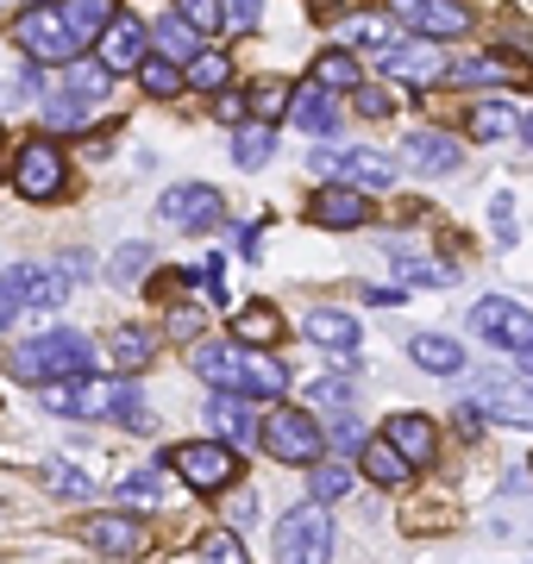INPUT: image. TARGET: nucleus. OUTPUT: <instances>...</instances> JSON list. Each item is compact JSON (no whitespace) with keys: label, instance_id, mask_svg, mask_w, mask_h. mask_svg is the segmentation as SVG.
Listing matches in <instances>:
<instances>
[{"label":"nucleus","instance_id":"nucleus-23","mask_svg":"<svg viewBox=\"0 0 533 564\" xmlns=\"http://www.w3.org/2000/svg\"><path fill=\"white\" fill-rule=\"evenodd\" d=\"M69 295H76V282L63 276V263H20V302H25V307L57 314Z\"/></svg>","mask_w":533,"mask_h":564},{"label":"nucleus","instance_id":"nucleus-8","mask_svg":"<svg viewBox=\"0 0 533 564\" xmlns=\"http://www.w3.org/2000/svg\"><path fill=\"white\" fill-rule=\"evenodd\" d=\"M471 333L502 351H533V307H521L514 295H483L471 307Z\"/></svg>","mask_w":533,"mask_h":564},{"label":"nucleus","instance_id":"nucleus-52","mask_svg":"<svg viewBox=\"0 0 533 564\" xmlns=\"http://www.w3.org/2000/svg\"><path fill=\"white\" fill-rule=\"evenodd\" d=\"M226 527H232V533H251V527H258V496H232V502H226Z\"/></svg>","mask_w":533,"mask_h":564},{"label":"nucleus","instance_id":"nucleus-29","mask_svg":"<svg viewBox=\"0 0 533 564\" xmlns=\"http://www.w3.org/2000/svg\"><path fill=\"white\" fill-rule=\"evenodd\" d=\"M483 408H490L496 421H509V426H533V377H514V383H490Z\"/></svg>","mask_w":533,"mask_h":564},{"label":"nucleus","instance_id":"nucleus-38","mask_svg":"<svg viewBox=\"0 0 533 564\" xmlns=\"http://www.w3.org/2000/svg\"><path fill=\"white\" fill-rule=\"evenodd\" d=\"M39 120H44V132H88V126H95V101H83V95H57Z\"/></svg>","mask_w":533,"mask_h":564},{"label":"nucleus","instance_id":"nucleus-14","mask_svg":"<svg viewBox=\"0 0 533 564\" xmlns=\"http://www.w3.org/2000/svg\"><path fill=\"white\" fill-rule=\"evenodd\" d=\"M95 57L113 69V76H126V69H139L144 63V51H151V32H144V20H132V13H113L107 20V32L95 44H88Z\"/></svg>","mask_w":533,"mask_h":564},{"label":"nucleus","instance_id":"nucleus-55","mask_svg":"<svg viewBox=\"0 0 533 564\" xmlns=\"http://www.w3.org/2000/svg\"><path fill=\"white\" fill-rule=\"evenodd\" d=\"M490 226H496V239H502V245H514V202H509V195H496V202H490Z\"/></svg>","mask_w":533,"mask_h":564},{"label":"nucleus","instance_id":"nucleus-59","mask_svg":"<svg viewBox=\"0 0 533 564\" xmlns=\"http://www.w3.org/2000/svg\"><path fill=\"white\" fill-rule=\"evenodd\" d=\"M402 295H409V289H402V282H390V289H370L365 302H370V307H395Z\"/></svg>","mask_w":533,"mask_h":564},{"label":"nucleus","instance_id":"nucleus-41","mask_svg":"<svg viewBox=\"0 0 533 564\" xmlns=\"http://www.w3.org/2000/svg\"><path fill=\"white\" fill-rule=\"evenodd\" d=\"M446 82H458V88H483V82H514V63H502V57H465V63H452L446 69Z\"/></svg>","mask_w":533,"mask_h":564},{"label":"nucleus","instance_id":"nucleus-48","mask_svg":"<svg viewBox=\"0 0 533 564\" xmlns=\"http://www.w3.org/2000/svg\"><path fill=\"white\" fill-rule=\"evenodd\" d=\"M351 107H358L365 120H390V113H395V95H390V88H365V82H358V88H351Z\"/></svg>","mask_w":533,"mask_h":564},{"label":"nucleus","instance_id":"nucleus-9","mask_svg":"<svg viewBox=\"0 0 533 564\" xmlns=\"http://www.w3.org/2000/svg\"><path fill=\"white\" fill-rule=\"evenodd\" d=\"M157 214H164V226H176V232H214L226 202H220L214 182H176V188L157 195Z\"/></svg>","mask_w":533,"mask_h":564},{"label":"nucleus","instance_id":"nucleus-62","mask_svg":"<svg viewBox=\"0 0 533 564\" xmlns=\"http://www.w3.org/2000/svg\"><path fill=\"white\" fill-rule=\"evenodd\" d=\"M514 358H521V377H533V351H514Z\"/></svg>","mask_w":533,"mask_h":564},{"label":"nucleus","instance_id":"nucleus-61","mask_svg":"<svg viewBox=\"0 0 533 564\" xmlns=\"http://www.w3.org/2000/svg\"><path fill=\"white\" fill-rule=\"evenodd\" d=\"M514 132H521V139L533 144V113H521V120H514Z\"/></svg>","mask_w":533,"mask_h":564},{"label":"nucleus","instance_id":"nucleus-27","mask_svg":"<svg viewBox=\"0 0 533 564\" xmlns=\"http://www.w3.org/2000/svg\"><path fill=\"white\" fill-rule=\"evenodd\" d=\"M57 13H63V25H69V39L88 51V44L107 32V20L120 13V0H57Z\"/></svg>","mask_w":533,"mask_h":564},{"label":"nucleus","instance_id":"nucleus-32","mask_svg":"<svg viewBox=\"0 0 533 564\" xmlns=\"http://www.w3.org/2000/svg\"><path fill=\"white\" fill-rule=\"evenodd\" d=\"M514 120H521V107H509V101H477L471 120H465V132H471L477 144H502V139H514Z\"/></svg>","mask_w":533,"mask_h":564},{"label":"nucleus","instance_id":"nucleus-42","mask_svg":"<svg viewBox=\"0 0 533 564\" xmlns=\"http://www.w3.org/2000/svg\"><path fill=\"white\" fill-rule=\"evenodd\" d=\"M314 82H320V88H333V95H351V88L365 82V69H358V57H351V51H327V57L314 63Z\"/></svg>","mask_w":533,"mask_h":564},{"label":"nucleus","instance_id":"nucleus-24","mask_svg":"<svg viewBox=\"0 0 533 564\" xmlns=\"http://www.w3.org/2000/svg\"><path fill=\"white\" fill-rule=\"evenodd\" d=\"M351 458H358V470H365V477H370L377 489H402V484L414 477V464L402 458V452H395L390 440H365L358 452H351Z\"/></svg>","mask_w":533,"mask_h":564},{"label":"nucleus","instance_id":"nucleus-53","mask_svg":"<svg viewBox=\"0 0 533 564\" xmlns=\"http://www.w3.org/2000/svg\"><path fill=\"white\" fill-rule=\"evenodd\" d=\"M226 25H239V32H251V25L264 20V0H220Z\"/></svg>","mask_w":533,"mask_h":564},{"label":"nucleus","instance_id":"nucleus-20","mask_svg":"<svg viewBox=\"0 0 533 564\" xmlns=\"http://www.w3.org/2000/svg\"><path fill=\"white\" fill-rule=\"evenodd\" d=\"M383 440H390L395 452H402V458L414 464V470H427V464L439 458V426H433L427 414H390Z\"/></svg>","mask_w":533,"mask_h":564},{"label":"nucleus","instance_id":"nucleus-15","mask_svg":"<svg viewBox=\"0 0 533 564\" xmlns=\"http://www.w3.org/2000/svg\"><path fill=\"white\" fill-rule=\"evenodd\" d=\"M383 76L390 82H409V88H427V82L446 76V57L433 39H402V44H383Z\"/></svg>","mask_w":533,"mask_h":564},{"label":"nucleus","instance_id":"nucleus-1","mask_svg":"<svg viewBox=\"0 0 533 564\" xmlns=\"http://www.w3.org/2000/svg\"><path fill=\"white\" fill-rule=\"evenodd\" d=\"M7 370L20 377V383L39 389L44 377H95V339L88 333H39V339L13 345V358H7Z\"/></svg>","mask_w":533,"mask_h":564},{"label":"nucleus","instance_id":"nucleus-54","mask_svg":"<svg viewBox=\"0 0 533 564\" xmlns=\"http://www.w3.org/2000/svg\"><path fill=\"white\" fill-rule=\"evenodd\" d=\"M170 339H202V307H170Z\"/></svg>","mask_w":533,"mask_h":564},{"label":"nucleus","instance_id":"nucleus-37","mask_svg":"<svg viewBox=\"0 0 533 564\" xmlns=\"http://www.w3.org/2000/svg\"><path fill=\"white\" fill-rule=\"evenodd\" d=\"M39 408L44 414H63V421H83V377H44Z\"/></svg>","mask_w":533,"mask_h":564},{"label":"nucleus","instance_id":"nucleus-18","mask_svg":"<svg viewBox=\"0 0 533 564\" xmlns=\"http://www.w3.org/2000/svg\"><path fill=\"white\" fill-rule=\"evenodd\" d=\"M402 163H414L421 176H452L465 163V144L452 139V132H439V126H421V132L402 139Z\"/></svg>","mask_w":533,"mask_h":564},{"label":"nucleus","instance_id":"nucleus-46","mask_svg":"<svg viewBox=\"0 0 533 564\" xmlns=\"http://www.w3.org/2000/svg\"><path fill=\"white\" fill-rule=\"evenodd\" d=\"M370 433H365V421H358V414H351V408H339V414H333V426H327V445H339V452H358V445H365Z\"/></svg>","mask_w":533,"mask_h":564},{"label":"nucleus","instance_id":"nucleus-6","mask_svg":"<svg viewBox=\"0 0 533 564\" xmlns=\"http://www.w3.org/2000/svg\"><path fill=\"white\" fill-rule=\"evenodd\" d=\"M308 170H314V176H339V182H351V188H365V195H383V188H395V158H390V151H377V144L314 151Z\"/></svg>","mask_w":533,"mask_h":564},{"label":"nucleus","instance_id":"nucleus-31","mask_svg":"<svg viewBox=\"0 0 533 564\" xmlns=\"http://www.w3.org/2000/svg\"><path fill=\"white\" fill-rule=\"evenodd\" d=\"M63 82H69V95H83V101H107V95H113V69H107L101 57H83V51L63 63Z\"/></svg>","mask_w":533,"mask_h":564},{"label":"nucleus","instance_id":"nucleus-7","mask_svg":"<svg viewBox=\"0 0 533 564\" xmlns=\"http://www.w3.org/2000/svg\"><path fill=\"white\" fill-rule=\"evenodd\" d=\"M63 182H69V163L51 139H25L13 151V188H20L25 202H57Z\"/></svg>","mask_w":533,"mask_h":564},{"label":"nucleus","instance_id":"nucleus-34","mask_svg":"<svg viewBox=\"0 0 533 564\" xmlns=\"http://www.w3.org/2000/svg\"><path fill=\"white\" fill-rule=\"evenodd\" d=\"M308 489H314V502H346L351 489H358V464H327V458H314L308 464Z\"/></svg>","mask_w":533,"mask_h":564},{"label":"nucleus","instance_id":"nucleus-21","mask_svg":"<svg viewBox=\"0 0 533 564\" xmlns=\"http://www.w3.org/2000/svg\"><path fill=\"white\" fill-rule=\"evenodd\" d=\"M302 339L327 345V351H358L365 326H358V314H346V307H308V314H302Z\"/></svg>","mask_w":533,"mask_h":564},{"label":"nucleus","instance_id":"nucleus-3","mask_svg":"<svg viewBox=\"0 0 533 564\" xmlns=\"http://www.w3.org/2000/svg\"><path fill=\"white\" fill-rule=\"evenodd\" d=\"M258 445H264L276 464H314V458H327V433H320V421H314V414H302V408H270L264 426H258Z\"/></svg>","mask_w":533,"mask_h":564},{"label":"nucleus","instance_id":"nucleus-36","mask_svg":"<svg viewBox=\"0 0 533 564\" xmlns=\"http://www.w3.org/2000/svg\"><path fill=\"white\" fill-rule=\"evenodd\" d=\"M183 76H188V88H195V95H214V88H226V82H232V57H226V51H195V57L183 63Z\"/></svg>","mask_w":533,"mask_h":564},{"label":"nucleus","instance_id":"nucleus-49","mask_svg":"<svg viewBox=\"0 0 533 564\" xmlns=\"http://www.w3.org/2000/svg\"><path fill=\"white\" fill-rule=\"evenodd\" d=\"M308 402H314V408H327V414L351 408V383H346V370H339V377H327V383H314V389H308Z\"/></svg>","mask_w":533,"mask_h":564},{"label":"nucleus","instance_id":"nucleus-58","mask_svg":"<svg viewBox=\"0 0 533 564\" xmlns=\"http://www.w3.org/2000/svg\"><path fill=\"white\" fill-rule=\"evenodd\" d=\"M452 414H458V433H465V440H477V433H483V408H477V402L452 408Z\"/></svg>","mask_w":533,"mask_h":564},{"label":"nucleus","instance_id":"nucleus-10","mask_svg":"<svg viewBox=\"0 0 533 564\" xmlns=\"http://www.w3.org/2000/svg\"><path fill=\"white\" fill-rule=\"evenodd\" d=\"M13 39H20V51L32 63H69L83 44L69 39V25H63L57 7H32V13H20L13 20Z\"/></svg>","mask_w":533,"mask_h":564},{"label":"nucleus","instance_id":"nucleus-57","mask_svg":"<svg viewBox=\"0 0 533 564\" xmlns=\"http://www.w3.org/2000/svg\"><path fill=\"white\" fill-rule=\"evenodd\" d=\"M63 276H69V282H88V276H95V263H88V251H63Z\"/></svg>","mask_w":533,"mask_h":564},{"label":"nucleus","instance_id":"nucleus-30","mask_svg":"<svg viewBox=\"0 0 533 564\" xmlns=\"http://www.w3.org/2000/svg\"><path fill=\"white\" fill-rule=\"evenodd\" d=\"M270 158H276V126H264V120L232 126V163H239V170H264Z\"/></svg>","mask_w":533,"mask_h":564},{"label":"nucleus","instance_id":"nucleus-50","mask_svg":"<svg viewBox=\"0 0 533 564\" xmlns=\"http://www.w3.org/2000/svg\"><path fill=\"white\" fill-rule=\"evenodd\" d=\"M195 552H202V558L246 564V540H239V533H207V540H195Z\"/></svg>","mask_w":533,"mask_h":564},{"label":"nucleus","instance_id":"nucleus-22","mask_svg":"<svg viewBox=\"0 0 533 564\" xmlns=\"http://www.w3.org/2000/svg\"><path fill=\"white\" fill-rule=\"evenodd\" d=\"M151 351H157V333L139 326V321H126V326L107 333V370H113V377H139L144 364H151Z\"/></svg>","mask_w":533,"mask_h":564},{"label":"nucleus","instance_id":"nucleus-60","mask_svg":"<svg viewBox=\"0 0 533 564\" xmlns=\"http://www.w3.org/2000/svg\"><path fill=\"white\" fill-rule=\"evenodd\" d=\"M346 39H351V44H377V39H383V25H377V20H358Z\"/></svg>","mask_w":533,"mask_h":564},{"label":"nucleus","instance_id":"nucleus-16","mask_svg":"<svg viewBox=\"0 0 533 564\" xmlns=\"http://www.w3.org/2000/svg\"><path fill=\"white\" fill-rule=\"evenodd\" d=\"M308 214L327 232H358V226H370V202H365V188H351V182H339L333 176L327 188H314V202H308Z\"/></svg>","mask_w":533,"mask_h":564},{"label":"nucleus","instance_id":"nucleus-4","mask_svg":"<svg viewBox=\"0 0 533 564\" xmlns=\"http://www.w3.org/2000/svg\"><path fill=\"white\" fill-rule=\"evenodd\" d=\"M276 558L283 564H327L333 558V514L327 502H302L276 521Z\"/></svg>","mask_w":533,"mask_h":564},{"label":"nucleus","instance_id":"nucleus-28","mask_svg":"<svg viewBox=\"0 0 533 564\" xmlns=\"http://www.w3.org/2000/svg\"><path fill=\"white\" fill-rule=\"evenodd\" d=\"M283 333H289V321L270 302H246L239 314H232V339L239 345H276Z\"/></svg>","mask_w":533,"mask_h":564},{"label":"nucleus","instance_id":"nucleus-43","mask_svg":"<svg viewBox=\"0 0 533 564\" xmlns=\"http://www.w3.org/2000/svg\"><path fill=\"white\" fill-rule=\"evenodd\" d=\"M395 282L402 289H452L458 282V270H439V263H427V258H395Z\"/></svg>","mask_w":533,"mask_h":564},{"label":"nucleus","instance_id":"nucleus-25","mask_svg":"<svg viewBox=\"0 0 533 564\" xmlns=\"http://www.w3.org/2000/svg\"><path fill=\"white\" fill-rule=\"evenodd\" d=\"M409 358L427 370V377H465V345L458 339H446V333H414L409 339Z\"/></svg>","mask_w":533,"mask_h":564},{"label":"nucleus","instance_id":"nucleus-26","mask_svg":"<svg viewBox=\"0 0 533 564\" xmlns=\"http://www.w3.org/2000/svg\"><path fill=\"white\" fill-rule=\"evenodd\" d=\"M289 389V370L276 358H270L264 345H246V377H239V395H251V402H276Z\"/></svg>","mask_w":533,"mask_h":564},{"label":"nucleus","instance_id":"nucleus-33","mask_svg":"<svg viewBox=\"0 0 533 564\" xmlns=\"http://www.w3.org/2000/svg\"><path fill=\"white\" fill-rule=\"evenodd\" d=\"M139 88L151 95V101H176V95L188 88V76H183V63H176V57H151V51H144V63H139Z\"/></svg>","mask_w":533,"mask_h":564},{"label":"nucleus","instance_id":"nucleus-44","mask_svg":"<svg viewBox=\"0 0 533 564\" xmlns=\"http://www.w3.org/2000/svg\"><path fill=\"white\" fill-rule=\"evenodd\" d=\"M120 502L126 508H157L164 502V470H132L120 484Z\"/></svg>","mask_w":533,"mask_h":564},{"label":"nucleus","instance_id":"nucleus-47","mask_svg":"<svg viewBox=\"0 0 533 564\" xmlns=\"http://www.w3.org/2000/svg\"><path fill=\"white\" fill-rule=\"evenodd\" d=\"M176 20H188L207 39V32H220L226 25V13H220V0H176Z\"/></svg>","mask_w":533,"mask_h":564},{"label":"nucleus","instance_id":"nucleus-45","mask_svg":"<svg viewBox=\"0 0 533 564\" xmlns=\"http://www.w3.org/2000/svg\"><path fill=\"white\" fill-rule=\"evenodd\" d=\"M44 484L57 489V496H95V477H83L69 458H44Z\"/></svg>","mask_w":533,"mask_h":564},{"label":"nucleus","instance_id":"nucleus-5","mask_svg":"<svg viewBox=\"0 0 533 564\" xmlns=\"http://www.w3.org/2000/svg\"><path fill=\"white\" fill-rule=\"evenodd\" d=\"M83 421H120L126 433H151L157 414H151V402H144V389L132 377H107V383L83 377Z\"/></svg>","mask_w":533,"mask_h":564},{"label":"nucleus","instance_id":"nucleus-56","mask_svg":"<svg viewBox=\"0 0 533 564\" xmlns=\"http://www.w3.org/2000/svg\"><path fill=\"white\" fill-rule=\"evenodd\" d=\"M214 120L239 126V120H246V101H239V95H226V88H214Z\"/></svg>","mask_w":533,"mask_h":564},{"label":"nucleus","instance_id":"nucleus-12","mask_svg":"<svg viewBox=\"0 0 533 564\" xmlns=\"http://www.w3.org/2000/svg\"><path fill=\"white\" fill-rule=\"evenodd\" d=\"M207 421H214V440H226L232 452H251V445H258L264 414H258V402H251V395H239V389H214Z\"/></svg>","mask_w":533,"mask_h":564},{"label":"nucleus","instance_id":"nucleus-39","mask_svg":"<svg viewBox=\"0 0 533 564\" xmlns=\"http://www.w3.org/2000/svg\"><path fill=\"white\" fill-rule=\"evenodd\" d=\"M151 44H157L164 57L188 63V57H195V51H202V32H195V25H188V20H176V13H170V20H157V25H151Z\"/></svg>","mask_w":533,"mask_h":564},{"label":"nucleus","instance_id":"nucleus-51","mask_svg":"<svg viewBox=\"0 0 533 564\" xmlns=\"http://www.w3.org/2000/svg\"><path fill=\"white\" fill-rule=\"evenodd\" d=\"M20 270H0V333H7V326L20 321Z\"/></svg>","mask_w":533,"mask_h":564},{"label":"nucleus","instance_id":"nucleus-2","mask_svg":"<svg viewBox=\"0 0 533 564\" xmlns=\"http://www.w3.org/2000/svg\"><path fill=\"white\" fill-rule=\"evenodd\" d=\"M157 464H176L183 484L195 489V496H220V489H232V477H239V452H232L226 440L170 445V452H157Z\"/></svg>","mask_w":533,"mask_h":564},{"label":"nucleus","instance_id":"nucleus-13","mask_svg":"<svg viewBox=\"0 0 533 564\" xmlns=\"http://www.w3.org/2000/svg\"><path fill=\"white\" fill-rule=\"evenodd\" d=\"M283 120H295L308 139H333L339 120H346V101H339L333 88H320V82H302V88H289V113Z\"/></svg>","mask_w":533,"mask_h":564},{"label":"nucleus","instance_id":"nucleus-11","mask_svg":"<svg viewBox=\"0 0 533 564\" xmlns=\"http://www.w3.org/2000/svg\"><path fill=\"white\" fill-rule=\"evenodd\" d=\"M390 13L409 25L414 39H465L471 32V13L458 7V0H390Z\"/></svg>","mask_w":533,"mask_h":564},{"label":"nucleus","instance_id":"nucleus-17","mask_svg":"<svg viewBox=\"0 0 533 564\" xmlns=\"http://www.w3.org/2000/svg\"><path fill=\"white\" fill-rule=\"evenodd\" d=\"M188 364L207 389H239L246 377V345L239 339H188Z\"/></svg>","mask_w":533,"mask_h":564},{"label":"nucleus","instance_id":"nucleus-40","mask_svg":"<svg viewBox=\"0 0 533 564\" xmlns=\"http://www.w3.org/2000/svg\"><path fill=\"white\" fill-rule=\"evenodd\" d=\"M246 113H251V120H264V126H276L289 113V82H276V76L251 82V88H246Z\"/></svg>","mask_w":533,"mask_h":564},{"label":"nucleus","instance_id":"nucleus-19","mask_svg":"<svg viewBox=\"0 0 533 564\" xmlns=\"http://www.w3.org/2000/svg\"><path fill=\"white\" fill-rule=\"evenodd\" d=\"M83 540L95 552H107V558H132V552H144V527H139V514H88Z\"/></svg>","mask_w":533,"mask_h":564},{"label":"nucleus","instance_id":"nucleus-35","mask_svg":"<svg viewBox=\"0 0 533 564\" xmlns=\"http://www.w3.org/2000/svg\"><path fill=\"white\" fill-rule=\"evenodd\" d=\"M151 263H157V251L139 239H126L120 251H113V263H107V282H120V289H139L144 276H151Z\"/></svg>","mask_w":533,"mask_h":564}]
</instances>
